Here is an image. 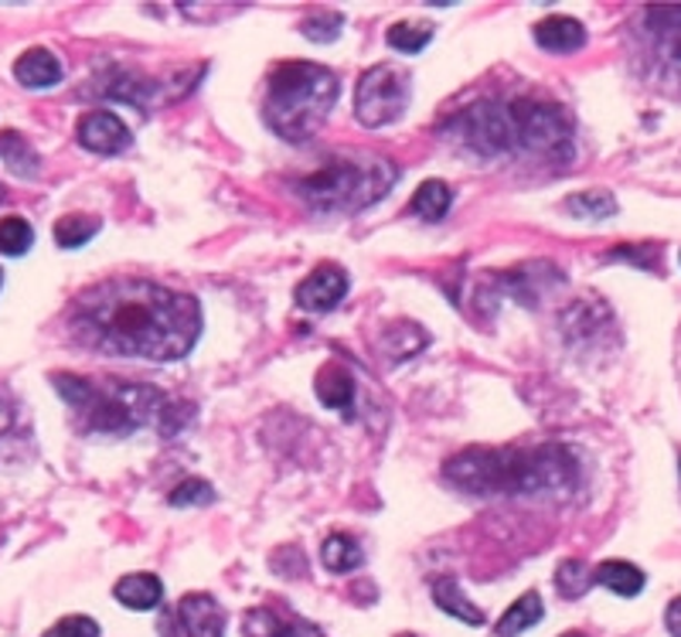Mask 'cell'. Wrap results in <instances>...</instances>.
I'll use <instances>...</instances> for the list:
<instances>
[{"instance_id": "1", "label": "cell", "mask_w": 681, "mask_h": 637, "mask_svg": "<svg viewBox=\"0 0 681 637\" xmlns=\"http://www.w3.org/2000/svg\"><path fill=\"white\" fill-rule=\"evenodd\" d=\"M69 331L102 355L178 361L201 338V307L191 293L124 277L82 290L69 310Z\"/></svg>"}, {"instance_id": "10", "label": "cell", "mask_w": 681, "mask_h": 637, "mask_svg": "<svg viewBox=\"0 0 681 637\" xmlns=\"http://www.w3.org/2000/svg\"><path fill=\"white\" fill-rule=\"evenodd\" d=\"M345 293H348V273L337 270V267H320L294 290V300L300 310L327 313L345 300Z\"/></svg>"}, {"instance_id": "8", "label": "cell", "mask_w": 681, "mask_h": 637, "mask_svg": "<svg viewBox=\"0 0 681 637\" xmlns=\"http://www.w3.org/2000/svg\"><path fill=\"white\" fill-rule=\"evenodd\" d=\"M453 130H457V137L474 153H484V157H497V153L515 147V120H511V106H501V102L471 106L467 113L453 120Z\"/></svg>"}, {"instance_id": "14", "label": "cell", "mask_w": 681, "mask_h": 637, "mask_svg": "<svg viewBox=\"0 0 681 637\" xmlns=\"http://www.w3.org/2000/svg\"><path fill=\"white\" fill-rule=\"evenodd\" d=\"M314 392H317V399H320L327 409H348V406L355 402V379H352V371H348L345 365H337V361H327V365L317 371Z\"/></svg>"}, {"instance_id": "34", "label": "cell", "mask_w": 681, "mask_h": 637, "mask_svg": "<svg viewBox=\"0 0 681 637\" xmlns=\"http://www.w3.org/2000/svg\"><path fill=\"white\" fill-rule=\"evenodd\" d=\"M562 637H583V634H562Z\"/></svg>"}, {"instance_id": "27", "label": "cell", "mask_w": 681, "mask_h": 637, "mask_svg": "<svg viewBox=\"0 0 681 637\" xmlns=\"http://www.w3.org/2000/svg\"><path fill=\"white\" fill-rule=\"evenodd\" d=\"M388 44L395 51H406V56H416V51H423L430 41H433V28H423V24H413V21H399L388 28Z\"/></svg>"}, {"instance_id": "21", "label": "cell", "mask_w": 681, "mask_h": 637, "mask_svg": "<svg viewBox=\"0 0 681 637\" xmlns=\"http://www.w3.org/2000/svg\"><path fill=\"white\" fill-rule=\"evenodd\" d=\"M320 563L330 569V573H352L362 566V546L352 539V536H327L324 546H320Z\"/></svg>"}, {"instance_id": "12", "label": "cell", "mask_w": 681, "mask_h": 637, "mask_svg": "<svg viewBox=\"0 0 681 637\" xmlns=\"http://www.w3.org/2000/svg\"><path fill=\"white\" fill-rule=\"evenodd\" d=\"M14 79L24 89H51L62 82V62L48 48H28L14 62Z\"/></svg>"}, {"instance_id": "24", "label": "cell", "mask_w": 681, "mask_h": 637, "mask_svg": "<svg viewBox=\"0 0 681 637\" xmlns=\"http://www.w3.org/2000/svg\"><path fill=\"white\" fill-rule=\"evenodd\" d=\"M96 232H99V219H92V216H66V219L55 222V242H59L62 249H79Z\"/></svg>"}, {"instance_id": "25", "label": "cell", "mask_w": 681, "mask_h": 637, "mask_svg": "<svg viewBox=\"0 0 681 637\" xmlns=\"http://www.w3.org/2000/svg\"><path fill=\"white\" fill-rule=\"evenodd\" d=\"M565 208H570L576 219H610L616 211V198L610 191H580L565 201Z\"/></svg>"}, {"instance_id": "6", "label": "cell", "mask_w": 681, "mask_h": 637, "mask_svg": "<svg viewBox=\"0 0 681 637\" xmlns=\"http://www.w3.org/2000/svg\"><path fill=\"white\" fill-rule=\"evenodd\" d=\"M413 99V82L403 69H395L388 62L368 69L362 79H358V89H355V117L362 127L368 130H378V127H388L395 123L406 106Z\"/></svg>"}, {"instance_id": "15", "label": "cell", "mask_w": 681, "mask_h": 637, "mask_svg": "<svg viewBox=\"0 0 681 637\" xmlns=\"http://www.w3.org/2000/svg\"><path fill=\"white\" fill-rule=\"evenodd\" d=\"M112 594L130 610H154L164 600V583L154 573H130L112 587Z\"/></svg>"}, {"instance_id": "4", "label": "cell", "mask_w": 681, "mask_h": 637, "mask_svg": "<svg viewBox=\"0 0 681 637\" xmlns=\"http://www.w3.org/2000/svg\"><path fill=\"white\" fill-rule=\"evenodd\" d=\"M340 96V82L327 66L317 62H283L269 72L263 120L283 140L304 143L330 117Z\"/></svg>"}, {"instance_id": "23", "label": "cell", "mask_w": 681, "mask_h": 637, "mask_svg": "<svg viewBox=\"0 0 681 637\" xmlns=\"http://www.w3.org/2000/svg\"><path fill=\"white\" fill-rule=\"evenodd\" d=\"M0 157H4L8 168H11L14 175H21V178L38 175V157H34V150H31L28 140H24L21 133H14V130L0 133Z\"/></svg>"}, {"instance_id": "7", "label": "cell", "mask_w": 681, "mask_h": 637, "mask_svg": "<svg viewBox=\"0 0 681 637\" xmlns=\"http://www.w3.org/2000/svg\"><path fill=\"white\" fill-rule=\"evenodd\" d=\"M515 120V147H525L542 157H573V123L559 106L549 102H511Z\"/></svg>"}, {"instance_id": "35", "label": "cell", "mask_w": 681, "mask_h": 637, "mask_svg": "<svg viewBox=\"0 0 681 637\" xmlns=\"http://www.w3.org/2000/svg\"><path fill=\"white\" fill-rule=\"evenodd\" d=\"M0 198H4V188H0Z\"/></svg>"}, {"instance_id": "36", "label": "cell", "mask_w": 681, "mask_h": 637, "mask_svg": "<svg viewBox=\"0 0 681 637\" xmlns=\"http://www.w3.org/2000/svg\"><path fill=\"white\" fill-rule=\"evenodd\" d=\"M0 283H4V273H0Z\"/></svg>"}, {"instance_id": "3", "label": "cell", "mask_w": 681, "mask_h": 637, "mask_svg": "<svg viewBox=\"0 0 681 637\" xmlns=\"http://www.w3.org/2000/svg\"><path fill=\"white\" fill-rule=\"evenodd\" d=\"M59 396L66 399L76 427L82 434H112L130 437L140 427H154L164 437H175V430L185 427L178 416V402H170L154 386L137 382H89L82 376H55L51 379Z\"/></svg>"}, {"instance_id": "13", "label": "cell", "mask_w": 681, "mask_h": 637, "mask_svg": "<svg viewBox=\"0 0 681 637\" xmlns=\"http://www.w3.org/2000/svg\"><path fill=\"white\" fill-rule=\"evenodd\" d=\"M243 630L246 637H320L317 627L304 624V620H283L279 614H273L269 607H253L243 617Z\"/></svg>"}, {"instance_id": "28", "label": "cell", "mask_w": 681, "mask_h": 637, "mask_svg": "<svg viewBox=\"0 0 681 637\" xmlns=\"http://www.w3.org/2000/svg\"><path fill=\"white\" fill-rule=\"evenodd\" d=\"M31 242H34V229L24 219L11 216V219L0 222V252L4 256H24L31 249Z\"/></svg>"}, {"instance_id": "29", "label": "cell", "mask_w": 681, "mask_h": 637, "mask_svg": "<svg viewBox=\"0 0 681 637\" xmlns=\"http://www.w3.org/2000/svg\"><path fill=\"white\" fill-rule=\"evenodd\" d=\"M175 508H188V505H211L215 501V491L208 481H198V477H188L185 485H178L175 491H170L167 498Z\"/></svg>"}, {"instance_id": "31", "label": "cell", "mask_w": 681, "mask_h": 637, "mask_svg": "<svg viewBox=\"0 0 681 637\" xmlns=\"http://www.w3.org/2000/svg\"><path fill=\"white\" fill-rule=\"evenodd\" d=\"M340 21L337 14H320V18H314V21H307L304 24V34L310 38V41H334L337 34H340Z\"/></svg>"}, {"instance_id": "32", "label": "cell", "mask_w": 681, "mask_h": 637, "mask_svg": "<svg viewBox=\"0 0 681 637\" xmlns=\"http://www.w3.org/2000/svg\"><path fill=\"white\" fill-rule=\"evenodd\" d=\"M664 627L671 630V637H681V597H674L664 610Z\"/></svg>"}, {"instance_id": "33", "label": "cell", "mask_w": 681, "mask_h": 637, "mask_svg": "<svg viewBox=\"0 0 681 637\" xmlns=\"http://www.w3.org/2000/svg\"><path fill=\"white\" fill-rule=\"evenodd\" d=\"M11 419H14V412H11L8 399H4V396H0V437H4V434L11 430Z\"/></svg>"}, {"instance_id": "26", "label": "cell", "mask_w": 681, "mask_h": 637, "mask_svg": "<svg viewBox=\"0 0 681 637\" xmlns=\"http://www.w3.org/2000/svg\"><path fill=\"white\" fill-rule=\"evenodd\" d=\"M555 587L565 600H576L593 587V576L586 573V566L580 559H565L555 573Z\"/></svg>"}, {"instance_id": "19", "label": "cell", "mask_w": 681, "mask_h": 637, "mask_svg": "<svg viewBox=\"0 0 681 637\" xmlns=\"http://www.w3.org/2000/svg\"><path fill=\"white\" fill-rule=\"evenodd\" d=\"M593 583L600 587L613 590L616 597H638L644 590V573L634 566V563H623V559H610V563H600L596 573H593Z\"/></svg>"}, {"instance_id": "18", "label": "cell", "mask_w": 681, "mask_h": 637, "mask_svg": "<svg viewBox=\"0 0 681 637\" xmlns=\"http://www.w3.org/2000/svg\"><path fill=\"white\" fill-rule=\"evenodd\" d=\"M648 18L658 51L674 69H681V8H654Z\"/></svg>"}, {"instance_id": "16", "label": "cell", "mask_w": 681, "mask_h": 637, "mask_svg": "<svg viewBox=\"0 0 681 637\" xmlns=\"http://www.w3.org/2000/svg\"><path fill=\"white\" fill-rule=\"evenodd\" d=\"M433 600H436L440 610H446L450 617H457V620H464V624H471V627H481V624H484V610L464 597L461 583L453 579V576L433 579Z\"/></svg>"}, {"instance_id": "30", "label": "cell", "mask_w": 681, "mask_h": 637, "mask_svg": "<svg viewBox=\"0 0 681 637\" xmlns=\"http://www.w3.org/2000/svg\"><path fill=\"white\" fill-rule=\"evenodd\" d=\"M45 637H99V624L92 617L72 614V617H62L59 624H51Z\"/></svg>"}, {"instance_id": "5", "label": "cell", "mask_w": 681, "mask_h": 637, "mask_svg": "<svg viewBox=\"0 0 681 637\" xmlns=\"http://www.w3.org/2000/svg\"><path fill=\"white\" fill-rule=\"evenodd\" d=\"M399 178V168L385 157H358V161H330L320 171L300 178L294 191L317 211H340L352 216L388 195V188Z\"/></svg>"}, {"instance_id": "22", "label": "cell", "mask_w": 681, "mask_h": 637, "mask_svg": "<svg viewBox=\"0 0 681 637\" xmlns=\"http://www.w3.org/2000/svg\"><path fill=\"white\" fill-rule=\"evenodd\" d=\"M450 201H453V191L443 185V181H423L420 188H416V195H413V211L420 219H426V222H440L446 211H450Z\"/></svg>"}, {"instance_id": "2", "label": "cell", "mask_w": 681, "mask_h": 637, "mask_svg": "<svg viewBox=\"0 0 681 637\" xmlns=\"http://www.w3.org/2000/svg\"><path fill=\"white\" fill-rule=\"evenodd\" d=\"M443 474L471 495H539L570 491L580 481V464L559 444H542L535 450L471 447L446 460Z\"/></svg>"}, {"instance_id": "11", "label": "cell", "mask_w": 681, "mask_h": 637, "mask_svg": "<svg viewBox=\"0 0 681 637\" xmlns=\"http://www.w3.org/2000/svg\"><path fill=\"white\" fill-rule=\"evenodd\" d=\"M178 617L188 637H221L225 634V610L208 594H188L178 604Z\"/></svg>"}, {"instance_id": "17", "label": "cell", "mask_w": 681, "mask_h": 637, "mask_svg": "<svg viewBox=\"0 0 681 637\" xmlns=\"http://www.w3.org/2000/svg\"><path fill=\"white\" fill-rule=\"evenodd\" d=\"M535 41L545 51H576L586 44V28L576 18H545L535 24Z\"/></svg>"}, {"instance_id": "9", "label": "cell", "mask_w": 681, "mask_h": 637, "mask_svg": "<svg viewBox=\"0 0 681 637\" xmlns=\"http://www.w3.org/2000/svg\"><path fill=\"white\" fill-rule=\"evenodd\" d=\"M76 140L89 150V153H102V157H112V153H124L134 137H130V127L109 110H92L79 120L76 127Z\"/></svg>"}, {"instance_id": "20", "label": "cell", "mask_w": 681, "mask_h": 637, "mask_svg": "<svg viewBox=\"0 0 681 637\" xmlns=\"http://www.w3.org/2000/svg\"><path fill=\"white\" fill-rule=\"evenodd\" d=\"M545 607H542V597L539 594H522L515 604H511L501 620H497V637H519L525 634L529 627H535L542 620Z\"/></svg>"}]
</instances>
